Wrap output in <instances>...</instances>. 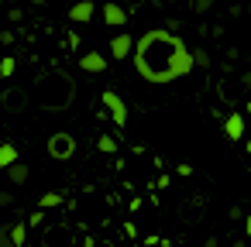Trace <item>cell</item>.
<instances>
[{
  "label": "cell",
  "instance_id": "cell-5",
  "mask_svg": "<svg viewBox=\"0 0 251 247\" xmlns=\"http://www.w3.org/2000/svg\"><path fill=\"white\" fill-rule=\"evenodd\" d=\"M103 21L114 24V28H124V24H127V11L117 7V4H103Z\"/></svg>",
  "mask_w": 251,
  "mask_h": 247
},
{
  "label": "cell",
  "instance_id": "cell-4",
  "mask_svg": "<svg viewBox=\"0 0 251 247\" xmlns=\"http://www.w3.org/2000/svg\"><path fill=\"white\" fill-rule=\"evenodd\" d=\"M93 4H90V0H79V4H73V11H69V21L73 24H86L90 18H93Z\"/></svg>",
  "mask_w": 251,
  "mask_h": 247
},
{
  "label": "cell",
  "instance_id": "cell-16",
  "mask_svg": "<svg viewBox=\"0 0 251 247\" xmlns=\"http://www.w3.org/2000/svg\"><path fill=\"white\" fill-rule=\"evenodd\" d=\"M210 7H213V0H193V11L196 14H206Z\"/></svg>",
  "mask_w": 251,
  "mask_h": 247
},
{
  "label": "cell",
  "instance_id": "cell-6",
  "mask_svg": "<svg viewBox=\"0 0 251 247\" xmlns=\"http://www.w3.org/2000/svg\"><path fill=\"white\" fill-rule=\"evenodd\" d=\"M131 48H134V38H131V35H114V42H110L114 59H127V55H131Z\"/></svg>",
  "mask_w": 251,
  "mask_h": 247
},
{
  "label": "cell",
  "instance_id": "cell-2",
  "mask_svg": "<svg viewBox=\"0 0 251 247\" xmlns=\"http://www.w3.org/2000/svg\"><path fill=\"white\" fill-rule=\"evenodd\" d=\"M49 155H52L55 161L73 158V155H76V137H73V134H66V131L52 134V137H49Z\"/></svg>",
  "mask_w": 251,
  "mask_h": 247
},
{
  "label": "cell",
  "instance_id": "cell-14",
  "mask_svg": "<svg viewBox=\"0 0 251 247\" xmlns=\"http://www.w3.org/2000/svg\"><path fill=\"white\" fill-rule=\"evenodd\" d=\"M21 100H25L21 93H11V96H7V103H11V107H7V110H11V113H18V110H21Z\"/></svg>",
  "mask_w": 251,
  "mask_h": 247
},
{
  "label": "cell",
  "instance_id": "cell-17",
  "mask_svg": "<svg viewBox=\"0 0 251 247\" xmlns=\"http://www.w3.org/2000/svg\"><path fill=\"white\" fill-rule=\"evenodd\" d=\"M97 148H100V151H117V141H110V137H100V141H97Z\"/></svg>",
  "mask_w": 251,
  "mask_h": 247
},
{
  "label": "cell",
  "instance_id": "cell-3",
  "mask_svg": "<svg viewBox=\"0 0 251 247\" xmlns=\"http://www.w3.org/2000/svg\"><path fill=\"white\" fill-rule=\"evenodd\" d=\"M103 107L110 110V117H114V124H117V127H124V124H127V107H124V100H121L117 93H110V90H107V93H103Z\"/></svg>",
  "mask_w": 251,
  "mask_h": 247
},
{
  "label": "cell",
  "instance_id": "cell-11",
  "mask_svg": "<svg viewBox=\"0 0 251 247\" xmlns=\"http://www.w3.org/2000/svg\"><path fill=\"white\" fill-rule=\"evenodd\" d=\"M7 237H11V244H14V247H21V244L28 240V226H25V223H18V226H11V230H7Z\"/></svg>",
  "mask_w": 251,
  "mask_h": 247
},
{
  "label": "cell",
  "instance_id": "cell-7",
  "mask_svg": "<svg viewBox=\"0 0 251 247\" xmlns=\"http://www.w3.org/2000/svg\"><path fill=\"white\" fill-rule=\"evenodd\" d=\"M79 69H86V72H103V69H107V59H103L100 52H86V55H79Z\"/></svg>",
  "mask_w": 251,
  "mask_h": 247
},
{
  "label": "cell",
  "instance_id": "cell-8",
  "mask_svg": "<svg viewBox=\"0 0 251 247\" xmlns=\"http://www.w3.org/2000/svg\"><path fill=\"white\" fill-rule=\"evenodd\" d=\"M224 134H227L230 141H241V134H244V117H241V113H230V117L224 120Z\"/></svg>",
  "mask_w": 251,
  "mask_h": 247
},
{
  "label": "cell",
  "instance_id": "cell-19",
  "mask_svg": "<svg viewBox=\"0 0 251 247\" xmlns=\"http://www.w3.org/2000/svg\"><path fill=\"white\" fill-rule=\"evenodd\" d=\"M0 206H11V192H0Z\"/></svg>",
  "mask_w": 251,
  "mask_h": 247
},
{
  "label": "cell",
  "instance_id": "cell-13",
  "mask_svg": "<svg viewBox=\"0 0 251 247\" xmlns=\"http://www.w3.org/2000/svg\"><path fill=\"white\" fill-rule=\"evenodd\" d=\"M189 55H193V66H210V55H206V52L196 48V52H189Z\"/></svg>",
  "mask_w": 251,
  "mask_h": 247
},
{
  "label": "cell",
  "instance_id": "cell-12",
  "mask_svg": "<svg viewBox=\"0 0 251 247\" xmlns=\"http://www.w3.org/2000/svg\"><path fill=\"white\" fill-rule=\"evenodd\" d=\"M14 69H18V62L7 55V59H0V79H7V76H14Z\"/></svg>",
  "mask_w": 251,
  "mask_h": 247
},
{
  "label": "cell",
  "instance_id": "cell-9",
  "mask_svg": "<svg viewBox=\"0 0 251 247\" xmlns=\"http://www.w3.org/2000/svg\"><path fill=\"white\" fill-rule=\"evenodd\" d=\"M28 175H31V168H28L25 161H14V165L7 168V179H11L14 185H25V182H28Z\"/></svg>",
  "mask_w": 251,
  "mask_h": 247
},
{
  "label": "cell",
  "instance_id": "cell-10",
  "mask_svg": "<svg viewBox=\"0 0 251 247\" xmlns=\"http://www.w3.org/2000/svg\"><path fill=\"white\" fill-rule=\"evenodd\" d=\"M14 161H21L18 158V148L14 144H0V168H11Z\"/></svg>",
  "mask_w": 251,
  "mask_h": 247
},
{
  "label": "cell",
  "instance_id": "cell-1",
  "mask_svg": "<svg viewBox=\"0 0 251 247\" xmlns=\"http://www.w3.org/2000/svg\"><path fill=\"white\" fill-rule=\"evenodd\" d=\"M131 59H134V69L145 83H176L182 79L189 69H193V55L186 48V42L176 35V31H145L141 42H134L131 48Z\"/></svg>",
  "mask_w": 251,
  "mask_h": 247
},
{
  "label": "cell",
  "instance_id": "cell-15",
  "mask_svg": "<svg viewBox=\"0 0 251 247\" xmlns=\"http://www.w3.org/2000/svg\"><path fill=\"white\" fill-rule=\"evenodd\" d=\"M59 202H62L59 192H45V196H42V206H59Z\"/></svg>",
  "mask_w": 251,
  "mask_h": 247
},
{
  "label": "cell",
  "instance_id": "cell-18",
  "mask_svg": "<svg viewBox=\"0 0 251 247\" xmlns=\"http://www.w3.org/2000/svg\"><path fill=\"white\" fill-rule=\"evenodd\" d=\"M0 247H14V244H11V237H7V230H4V226H0Z\"/></svg>",
  "mask_w": 251,
  "mask_h": 247
}]
</instances>
